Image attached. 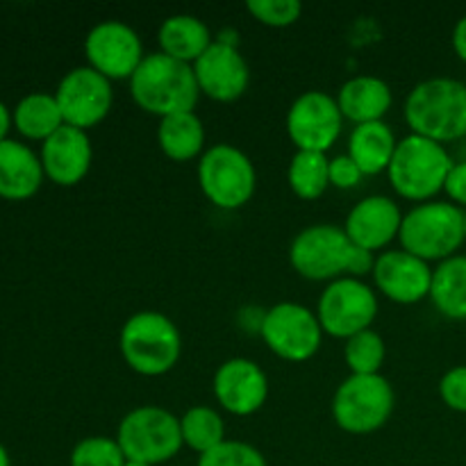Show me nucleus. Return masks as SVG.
<instances>
[{"label": "nucleus", "instance_id": "f257e3e1", "mask_svg": "<svg viewBox=\"0 0 466 466\" xmlns=\"http://www.w3.org/2000/svg\"><path fill=\"white\" fill-rule=\"evenodd\" d=\"M410 132L437 144H453L466 137V85L455 77H428L405 98Z\"/></svg>", "mask_w": 466, "mask_h": 466}, {"label": "nucleus", "instance_id": "f03ea898", "mask_svg": "<svg viewBox=\"0 0 466 466\" xmlns=\"http://www.w3.org/2000/svg\"><path fill=\"white\" fill-rule=\"evenodd\" d=\"M130 96L146 114L164 118L171 114L194 112L200 89L194 68L164 53H148L130 77Z\"/></svg>", "mask_w": 466, "mask_h": 466}, {"label": "nucleus", "instance_id": "7ed1b4c3", "mask_svg": "<svg viewBox=\"0 0 466 466\" xmlns=\"http://www.w3.org/2000/svg\"><path fill=\"white\" fill-rule=\"evenodd\" d=\"M118 350L132 371L144 378H159L180 362L182 337L167 314L141 309L123 323Z\"/></svg>", "mask_w": 466, "mask_h": 466}, {"label": "nucleus", "instance_id": "20e7f679", "mask_svg": "<svg viewBox=\"0 0 466 466\" xmlns=\"http://www.w3.org/2000/svg\"><path fill=\"white\" fill-rule=\"evenodd\" d=\"M453 164L444 144L410 132L408 137L399 139L387 177L400 198L414 200L417 205L428 203L444 191Z\"/></svg>", "mask_w": 466, "mask_h": 466}, {"label": "nucleus", "instance_id": "39448f33", "mask_svg": "<svg viewBox=\"0 0 466 466\" xmlns=\"http://www.w3.org/2000/svg\"><path fill=\"white\" fill-rule=\"evenodd\" d=\"M399 241L400 248L423 262H444L458 255L466 241L464 209L449 200L414 205L403 217Z\"/></svg>", "mask_w": 466, "mask_h": 466}, {"label": "nucleus", "instance_id": "423d86ee", "mask_svg": "<svg viewBox=\"0 0 466 466\" xmlns=\"http://www.w3.org/2000/svg\"><path fill=\"white\" fill-rule=\"evenodd\" d=\"M116 441L127 462L148 466L171 462L185 446L180 417L157 405L130 410L118 423Z\"/></svg>", "mask_w": 466, "mask_h": 466}, {"label": "nucleus", "instance_id": "0eeeda50", "mask_svg": "<svg viewBox=\"0 0 466 466\" xmlns=\"http://www.w3.org/2000/svg\"><path fill=\"white\" fill-rule=\"evenodd\" d=\"M198 187L214 208H244L253 200L255 189H258L255 164L237 146H209L198 159Z\"/></svg>", "mask_w": 466, "mask_h": 466}, {"label": "nucleus", "instance_id": "6e6552de", "mask_svg": "<svg viewBox=\"0 0 466 466\" xmlns=\"http://www.w3.org/2000/svg\"><path fill=\"white\" fill-rule=\"evenodd\" d=\"M396 394L385 376H349L332 396V419L349 435H371L394 414Z\"/></svg>", "mask_w": 466, "mask_h": 466}, {"label": "nucleus", "instance_id": "1a4fd4ad", "mask_svg": "<svg viewBox=\"0 0 466 466\" xmlns=\"http://www.w3.org/2000/svg\"><path fill=\"white\" fill-rule=\"evenodd\" d=\"M353 241L344 228L330 223L303 228L289 246V264L305 280L332 282L349 276Z\"/></svg>", "mask_w": 466, "mask_h": 466}, {"label": "nucleus", "instance_id": "9d476101", "mask_svg": "<svg viewBox=\"0 0 466 466\" xmlns=\"http://www.w3.org/2000/svg\"><path fill=\"white\" fill-rule=\"evenodd\" d=\"M259 337L276 358L285 362H308L319 353L323 328L317 312L300 303H278L259 319Z\"/></svg>", "mask_w": 466, "mask_h": 466}, {"label": "nucleus", "instance_id": "9b49d317", "mask_svg": "<svg viewBox=\"0 0 466 466\" xmlns=\"http://www.w3.org/2000/svg\"><path fill=\"white\" fill-rule=\"evenodd\" d=\"M378 291L360 278H339L321 291L317 317L323 335L335 339H350L369 330L378 319Z\"/></svg>", "mask_w": 466, "mask_h": 466}, {"label": "nucleus", "instance_id": "f8f14e48", "mask_svg": "<svg viewBox=\"0 0 466 466\" xmlns=\"http://www.w3.org/2000/svg\"><path fill=\"white\" fill-rule=\"evenodd\" d=\"M86 66L114 80H127L146 59L144 44L135 27L123 21H103L86 32Z\"/></svg>", "mask_w": 466, "mask_h": 466}, {"label": "nucleus", "instance_id": "ddd939ff", "mask_svg": "<svg viewBox=\"0 0 466 466\" xmlns=\"http://www.w3.org/2000/svg\"><path fill=\"white\" fill-rule=\"evenodd\" d=\"M344 127L339 105L326 91H305L287 112V135L296 150L328 153L337 144Z\"/></svg>", "mask_w": 466, "mask_h": 466}, {"label": "nucleus", "instance_id": "4468645a", "mask_svg": "<svg viewBox=\"0 0 466 466\" xmlns=\"http://www.w3.org/2000/svg\"><path fill=\"white\" fill-rule=\"evenodd\" d=\"M64 123L77 130H91L107 118L114 105L112 82L91 66H76L59 80L55 91Z\"/></svg>", "mask_w": 466, "mask_h": 466}, {"label": "nucleus", "instance_id": "2eb2a0df", "mask_svg": "<svg viewBox=\"0 0 466 466\" xmlns=\"http://www.w3.org/2000/svg\"><path fill=\"white\" fill-rule=\"evenodd\" d=\"M191 68L200 96L217 103H235L248 91L250 66L235 41L217 39Z\"/></svg>", "mask_w": 466, "mask_h": 466}, {"label": "nucleus", "instance_id": "dca6fc26", "mask_svg": "<svg viewBox=\"0 0 466 466\" xmlns=\"http://www.w3.org/2000/svg\"><path fill=\"white\" fill-rule=\"evenodd\" d=\"M268 378L258 362L230 358L217 369L212 391L217 403L235 417H253L268 399Z\"/></svg>", "mask_w": 466, "mask_h": 466}, {"label": "nucleus", "instance_id": "f3484780", "mask_svg": "<svg viewBox=\"0 0 466 466\" xmlns=\"http://www.w3.org/2000/svg\"><path fill=\"white\" fill-rule=\"evenodd\" d=\"M371 278L376 289L399 305H414L431 299L432 267L403 248L378 255Z\"/></svg>", "mask_w": 466, "mask_h": 466}, {"label": "nucleus", "instance_id": "a211bd4d", "mask_svg": "<svg viewBox=\"0 0 466 466\" xmlns=\"http://www.w3.org/2000/svg\"><path fill=\"white\" fill-rule=\"evenodd\" d=\"M403 209L390 196H367L353 205L344 223V232L353 246L369 253H385L387 246L399 239L403 226Z\"/></svg>", "mask_w": 466, "mask_h": 466}, {"label": "nucleus", "instance_id": "6ab92c4d", "mask_svg": "<svg viewBox=\"0 0 466 466\" xmlns=\"http://www.w3.org/2000/svg\"><path fill=\"white\" fill-rule=\"evenodd\" d=\"M41 167L46 177L59 187H76L89 173L94 146L89 135L77 127L62 126L41 146Z\"/></svg>", "mask_w": 466, "mask_h": 466}, {"label": "nucleus", "instance_id": "aec40b11", "mask_svg": "<svg viewBox=\"0 0 466 466\" xmlns=\"http://www.w3.org/2000/svg\"><path fill=\"white\" fill-rule=\"evenodd\" d=\"M335 100L344 121L364 126V123L385 121L394 105V94L382 77L355 76L339 86Z\"/></svg>", "mask_w": 466, "mask_h": 466}, {"label": "nucleus", "instance_id": "412c9836", "mask_svg": "<svg viewBox=\"0 0 466 466\" xmlns=\"http://www.w3.org/2000/svg\"><path fill=\"white\" fill-rule=\"evenodd\" d=\"M41 157L21 141L0 144V198L27 200L44 185Z\"/></svg>", "mask_w": 466, "mask_h": 466}, {"label": "nucleus", "instance_id": "4be33fe9", "mask_svg": "<svg viewBox=\"0 0 466 466\" xmlns=\"http://www.w3.org/2000/svg\"><path fill=\"white\" fill-rule=\"evenodd\" d=\"M157 44L159 53L194 66L203 57L205 50L214 44V39L203 18L194 16V14H173V16L164 18V23L159 25Z\"/></svg>", "mask_w": 466, "mask_h": 466}, {"label": "nucleus", "instance_id": "5701e85b", "mask_svg": "<svg viewBox=\"0 0 466 466\" xmlns=\"http://www.w3.org/2000/svg\"><path fill=\"white\" fill-rule=\"evenodd\" d=\"M396 146H399V139L390 123H364V126H355L350 132L346 155L358 164L364 176H378V173H387L394 159Z\"/></svg>", "mask_w": 466, "mask_h": 466}, {"label": "nucleus", "instance_id": "b1692460", "mask_svg": "<svg viewBox=\"0 0 466 466\" xmlns=\"http://www.w3.org/2000/svg\"><path fill=\"white\" fill-rule=\"evenodd\" d=\"M157 146L173 162H191L205 153V126L196 112L159 118Z\"/></svg>", "mask_w": 466, "mask_h": 466}, {"label": "nucleus", "instance_id": "393cba45", "mask_svg": "<svg viewBox=\"0 0 466 466\" xmlns=\"http://www.w3.org/2000/svg\"><path fill=\"white\" fill-rule=\"evenodd\" d=\"M431 300L441 317L466 321V255H453L432 268Z\"/></svg>", "mask_w": 466, "mask_h": 466}, {"label": "nucleus", "instance_id": "a878e982", "mask_svg": "<svg viewBox=\"0 0 466 466\" xmlns=\"http://www.w3.org/2000/svg\"><path fill=\"white\" fill-rule=\"evenodd\" d=\"M12 118L14 127L25 139L41 141V144L50 139L59 127L66 126L55 94H44V91H35V94H27L25 98L18 100Z\"/></svg>", "mask_w": 466, "mask_h": 466}, {"label": "nucleus", "instance_id": "bb28decb", "mask_svg": "<svg viewBox=\"0 0 466 466\" xmlns=\"http://www.w3.org/2000/svg\"><path fill=\"white\" fill-rule=\"evenodd\" d=\"M287 182L300 200H317L330 187V159L326 153L296 150L287 168Z\"/></svg>", "mask_w": 466, "mask_h": 466}, {"label": "nucleus", "instance_id": "cd10ccee", "mask_svg": "<svg viewBox=\"0 0 466 466\" xmlns=\"http://www.w3.org/2000/svg\"><path fill=\"white\" fill-rule=\"evenodd\" d=\"M180 432L182 444L198 453V458L226 441V423L221 414L208 405H196L187 410L180 417Z\"/></svg>", "mask_w": 466, "mask_h": 466}, {"label": "nucleus", "instance_id": "c85d7f7f", "mask_svg": "<svg viewBox=\"0 0 466 466\" xmlns=\"http://www.w3.org/2000/svg\"><path fill=\"white\" fill-rule=\"evenodd\" d=\"M385 339L373 328L358 332L344 344V362L350 376H376L385 364Z\"/></svg>", "mask_w": 466, "mask_h": 466}, {"label": "nucleus", "instance_id": "c756f323", "mask_svg": "<svg viewBox=\"0 0 466 466\" xmlns=\"http://www.w3.org/2000/svg\"><path fill=\"white\" fill-rule=\"evenodd\" d=\"M126 455H123L121 446H118L116 437H85L77 441L71 451L68 464L71 466H123L126 464Z\"/></svg>", "mask_w": 466, "mask_h": 466}, {"label": "nucleus", "instance_id": "7c9ffc66", "mask_svg": "<svg viewBox=\"0 0 466 466\" xmlns=\"http://www.w3.org/2000/svg\"><path fill=\"white\" fill-rule=\"evenodd\" d=\"M198 466H268L262 451L255 449L248 441L226 440L212 449L209 453L200 455Z\"/></svg>", "mask_w": 466, "mask_h": 466}, {"label": "nucleus", "instance_id": "2f4dec72", "mask_svg": "<svg viewBox=\"0 0 466 466\" xmlns=\"http://www.w3.org/2000/svg\"><path fill=\"white\" fill-rule=\"evenodd\" d=\"M250 16L267 27H289L303 14L299 0H248L246 3Z\"/></svg>", "mask_w": 466, "mask_h": 466}, {"label": "nucleus", "instance_id": "473e14b6", "mask_svg": "<svg viewBox=\"0 0 466 466\" xmlns=\"http://www.w3.org/2000/svg\"><path fill=\"white\" fill-rule=\"evenodd\" d=\"M440 396L453 412L466 414V364L449 369L440 380Z\"/></svg>", "mask_w": 466, "mask_h": 466}, {"label": "nucleus", "instance_id": "72a5a7b5", "mask_svg": "<svg viewBox=\"0 0 466 466\" xmlns=\"http://www.w3.org/2000/svg\"><path fill=\"white\" fill-rule=\"evenodd\" d=\"M364 173L349 155H337L330 159V187L337 189H355L362 182Z\"/></svg>", "mask_w": 466, "mask_h": 466}, {"label": "nucleus", "instance_id": "f704fd0d", "mask_svg": "<svg viewBox=\"0 0 466 466\" xmlns=\"http://www.w3.org/2000/svg\"><path fill=\"white\" fill-rule=\"evenodd\" d=\"M444 194L449 196V203L458 205L460 209H466V159L455 162L446 177Z\"/></svg>", "mask_w": 466, "mask_h": 466}, {"label": "nucleus", "instance_id": "c9c22d12", "mask_svg": "<svg viewBox=\"0 0 466 466\" xmlns=\"http://www.w3.org/2000/svg\"><path fill=\"white\" fill-rule=\"evenodd\" d=\"M453 50L460 59L466 64V14L455 23L453 27Z\"/></svg>", "mask_w": 466, "mask_h": 466}, {"label": "nucleus", "instance_id": "e433bc0d", "mask_svg": "<svg viewBox=\"0 0 466 466\" xmlns=\"http://www.w3.org/2000/svg\"><path fill=\"white\" fill-rule=\"evenodd\" d=\"M12 123H14V118H12V114H9L7 105L0 103V144H3V141H7V132H9V127H12Z\"/></svg>", "mask_w": 466, "mask_h": 466}, {"label": "nucleus", "instance_id": "4c0bfd02", "mask_svg": "<svg viewBox=\"0 0 466 466\" xmlns=\"http://www.w3.org/2000/svg\"><path fill=\"white\" fill-rule=\"evenodd\" d=\"M0 466H12V462H9L7 449H5L3 444H0Z\"/></svg>", "mask_w": 466, "mask_h": 466}, {"label": "nucleus", "instance_id": "58836bf2", "mask_svg": "<svg viewBox=\"0 0 466 466\" xmlns=\"http://www.w3.org/2000/svg\"><path fill=\"white\" fill-rule=\"evenodd\" d=\"M123 466H148V464H139V462H126Z\"/></svg>", "mask_w": 466, "mask_h": 466}, {"label": "nucleus", "instance_id": "ea45409f", "mask_svg": "<svg viewBox=\"0 0 466 466\" xmlns=\"http://www.w3.org/2000/svg\"><path fill=\"white\" fill-rule=\"evenodd\" d=\"M464 235H466V209H464Z\"/></svg>", "mask_w": 466, "mask_h": 466}]
</instances>
